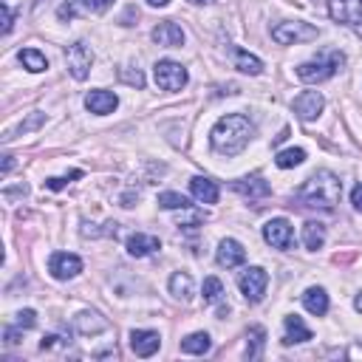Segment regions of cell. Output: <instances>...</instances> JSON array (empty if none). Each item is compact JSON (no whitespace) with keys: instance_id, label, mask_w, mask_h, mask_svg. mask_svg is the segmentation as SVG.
Here are the masks:
<instances>
[{"instance_id":"2e32d148","label":"cell","mask_w":362,"mask_h":362,"mask_svg":"<svg viewBox=\"0 0 362 362\" xmlns=\"http://www.w3.org/2000/svg\"><path fill=\"white\" fill-rule=\"evenodd\" d=\"M232 190H235V193H240L244 198H266V196L272 193L269 181H263L260 175H247V178L235 181V184H232Z\"/></svg>"},{"instance_id":"6da1fadb","label":"cell","mask_w":362,"mask_h":362,"mask_svg":"<svg viewBox=\"0 0 362 362\" xmlns=\"http://www.w3.org/2000/svg\"><path fill=\"white\" fill-rule=\"evenodd\" d=\"M252 133H255V128L244 113H229V116H224V119L216 122L209 139H213V147L221 156H238L240 150L249 144Z\"/></svg>"},{"instance_id":"3957f363","label":"cell","mask_w":362,"mask_h":362,"mask_svg":"<svg viewBox=\"0 0 362 362\" xmlns=\"http://www.w3.org/2000/svg\"><path fill=\"white\" fill-rule=\"evenodd\" d=\"M345 66V57L340 51H328L317 59H312V63H303V66H297V77L303 79V82H325L331 79L340 68Z\"/></svg>"},{"instance_id":"484cf974","label":"cell","mask_w":362,"mask_h":362,"mask_svg":"<svg viewBox=\"0 0 362 362\" xmlns=\"http://www.w3.org/2000/svg\"><path fill=\"white\" fill-rule=\"evenodd\" d=\"M306 162V150L303 147H289V150H280V153L275 156V164L280 170H289V167H297Z\"/></svg>"},{"instance_id":"836d02e7","label":"cell","mask_w":362,"mask_h":362,"mask_svg":"<svg viewBox=\"0 0 362 362\" xmlns=\"http://www.w3.org/2000/svg\"><path fill=\"white\" fill-rule=\"evenodd\" d=\"M79 175H82V173H79V170H74L68 178H79ZM68 178H48V181H46V187H48V190H63V187L68 184Z\"/></svg>"},{"instance_id":"d6a6232c","label":"cell","mask_w":362,"mask_h":362,"mask_svg":"<svg viewBox=\"0 0 362 362\" xmlns=\"http://www.w3.org/2000/svg\"><path fill=\"white\" fill-rule=\"evenodd\" d=\"M40 125H43V113H32V119H28V122H20L17 131H20V133H28V131H35V128H40Z\"/></svg>"},{"instance_id":"603a6c76","label":"cell","mask_w":362,"mask_h":362,"mask_svg":"<svg viewBox=\"0 0 362 362\" xmlns=\"http://www.w3.org/2000/svg\"><path fill=\"white\" fill-rule=\"evenodd\" d=\"M17 57H20V63H23L28 71H32V74H40V71H46V68H48V59H46L37 48H23Z\"/></svg>"},{"instance_id":"8992f818","label":"cell","mask_w":362,"mask_h":362,"mask_svg":"<svg viewBox=\"0 0 362 362\" xmlns=\"http://www.w3.org/2000/svg\"><path fill=\"white\" fill-rule=\"evenodd\" d=\"M153 77H156V85L164 88V90H181L187 85V68L181 63H173V59H162V63H156Z\"/></svg>"},{"instance_id":"7c38bea8","label":"cell","mask_w":362,"mask_h":362,"mask_svg":"<svg viewBox=\"0 0 362 362\" xmlns=\"http://www.w3.org/2000/svg\"><path fill=\"white\" fill-rule=\"evenodd\" d=\"M150 37H153L156 46H164V48H178V46H184V32H181V26H175L173 20L159 23Z\"/></svg>"},{"instance_id":"e0dca14e","label":"cell","mask_w":362,"mask_h":362,"mask_svg":"<svg viewBox=\"0 0 362 362\" xmlns=\"http://www.w3.org/2000/svg\"><path fill=\"white\" fill-rule=\"evenodd\" d=\"M190 193H193V198L196 201H201V204H218V184L213 178H207V175H196L193 181H190Z\"/></svg>"},{"instance_id":"4fadbf2b","label":"cell","mask_w":362,"mask_h":362,"mask_svg":"<svg viewBox=\"0 0 362 362\" xmlns=\"http://www.w3.org/2000/svg\"><path fill=\"white\" fill-rule=\"evenodd\" d=\"M216 260H218L221 266H227V269H235V266H240V263L247 260V249L240 247L235 238H227V240H221V244H218Z\"/></svg>"},{"instance_id":"7402d4cb","label":"cell","mask_w":362,"mask_h":362,"mask_svg":"<svg viewBox=\"0 0 362 362\" xmlns=\"http://www.w3.org/2000/svg\"><path fill=\"white\" fill-rule=\"evenodd\" d=\"M170 294H175L178 300H190L193 297V278L187 272H175L170 278Z\"/></svg>"},{"instance_id":"d4e9b609","label":"cell","mask_w":362,"mask_h":362,"mask_svg":"<svg viewBox=\"0 0 362 362\" xmlns=\"http://www.w3.org/2000/svg\"><path fill=\"white\" fill-rule=\"evenodd\" d=\"M209 345H213V343H209V334H204V331H196V334L181 340V351H184V354H207Z\"/></svg>"},{"instance_id":"f35d334b","label":"cell","mask_w":362,"mask_h":362,"mask_svg":"<svg viewBox=\"0 0 362 362\" xmlns=\"http://www.w3.org/2000/svg\"><path fill=\"white\" fill-rule=\"evenodd\" d=\"M147 3H150V6H159V9H164V6L170 3V0H147Z\"/></svg>"},{"instance_id":"60d3db41","label":"cell","mask_w":362,"mask_h":362,"mask_svg":"<svg viewBox=\"0 0 362 362\" xmlns=\"http://www.w3.org/2000/svg\"><path fill=\"white\" fill-rule=\"evenodd\" d=\"M190 3H216V0H190Z\"/></svg>"},{"instance_id":"ba28073f","label":"cell","mask_w":362,"mask_h":362,"mask_svg":"<svg viewBox=\"0 0 362 362\" xmlns=\"http://www.w3.org/2000/svg\"><path fill=\"white\" fill-rule=\"evenodd\" d=\"M66 63L74 79H85L90 74V66H94V51H90L85 43H74L66 51Z\"/></svg>"},{"instance_id":"f546056e","label":"cell","mask_w":362,"mask_h":362,"mask_svg":"<svg viewBox=\"0 0 362 362\" xmlns=\"http://www.w3.org/2000/svg\"><path fill=\"white\" fill-rule=\"evenodd\" d=\"M159 207L162 209H187L190 201L184 196H178V193H162L159 196Z\"/></svg>"},{"instance_id":"44dd1931","label":"cell","mask_w":362,"mask_h":362,"mask_svg":"<svg viewBox=\"0 0 362 362\" xmlns=\"http://www.w3.org/2000/svg\"><path fill=\"white\" fill-rule=\"evenodd\" d=\"M303 306H306V312L323 317V314L328 312V294H325V289H320V286L306 289V292H303Z\"/></svg>"},{"instance_id":"52a82bcc","label":"cell","mask_w":362,"mask_h":362,"mask_svg":"<svg viewBox=\"0 0 362 362\" xmlns=\"http://www.w3.org/2000/svg\"><path fill=\"white\" fill-rule=\"evenodd\" d=\"M328 3V15L337 23L362 28V0H325Z\"/></svg>"},{"instance_id":"277c9868","label":"cell","mask_w":362,"mask_h":362,"mask_svg":"<svg viewBox=\"0 0 362 362\" xmlns=\"http://www.w3.org/2000/svg\"><path fill=\"white\" fill-rule=\"evenodd\" d=\"M317 26L303 23V20H294V23H278L272 28V40L280 43V46H292V43H309L317 40Z\"/></svg>"},{"instance_id":"4316f807","label":"cell","mask_w":362,"mask_h":362,"mask_svg":"<svg viewBox=\"0 0 362 362\" xmlns=\"http://www.w3.org/2000/svg\"><path fill=\"white\" fill-rule=\"evenodd\" d=\"M235 66H238V71L252 74V77H258V74L263 71V63H260V59L252 57V54H247V51H238V54H235Z\"/></svg>"},{"instance_id":"d6986e66","label":"cell","mask_w":362,"mask_h":362,"mask_svg":"<svg viewBox=\"0 0 362 362\" xmlns=\"http://www.w3.org/2000/svg\"><path fill=\"white\" fill-rule=\"evenodd\" d=\"M108 328H111V323H108L102 314H97V312H82V314H77V331H79V334H85V337L102 334V331H108Z\"/></svg>"},{"instance_id":"4dcf8cb0","label":"cell","mask_w":362,"mask_h":362,"mask_svg":"<svg viewBox=\"0 0 362 362\" xmlns=\"http://www.w3.org/2000/svg\"><path fill=\"white\" fill-rule=\"evenodd\" d=\"M119 77H122L128 85H133V88H144V74L136 68V71H128V68H122L119 71Z\"/></svg>"},{"instance_id":"e575fe53","label":"cell","mask_w":362,"mask_h":362,"mask_svg":"<svg viewBox=\"0 0 362 362\" xmlns=\"http://www.w3.org/2000/svg\"><path fill=\"white\" fill-rule=\"evenodd\" d=\"M111 3H113V0H85V12H97V15H99V12H105Z\"/></svg>"},{"instance_id":"1f68e13d","label":"cell","mask_w":362,"mask_h":362,"mask_svg":"<svg viewBox=\"0 0 362 362\" xmlns=\"http://www.w3.org/2000/svg\"><path fill=\"white\" fill-rule=\"evenodd\" d=\"M35 323H37V314H35L32 309H26V312L17 314V325H20V328H35Z\"/></svg>"},{"instance_id":"30bf717a","label":"cell","mask_w":362,"mask_h":362,"mask_svg":"<svg viewBox=\"0 0 362 362\" xmlns=\"http://www.w3.org/2000/svg\"><path fill=\"white\" fill-rule=\"evenodd\" d=\"M48 272L57 280H71L82 272V260L77 255H68V252H54L51 260H48Z\"/></svg>"},{"instance_id":"ac0fdd59","label":"cell","mask_w":362,"mask_h":362,"mask_svg":"<svg viewBox=\"0 0 362 362\" xmlns=\"http://www.w3.org/2000/svg\"><path fill=\"white\" fill-rule=\"evenodd\" d=\"M156 249H162V240H159L156 235L136 232V235L128 238V252H131L133 258H147L150 252H156Z\"/></svg>"},{"instance_id":"5b68a950","label":"cell","mask_w":362,"mask_h":362,"mask_svg":"<svg viewBox=\"0 0 362 362\" xmlns=\"http://www.w3.org/2000/svg\"><path fill=\"white\" fill-rule=\"evenodd\" d=\"M238 286H240V292H244V297L249 300V303H260L263 294H266V286H269L266 269H260V266H249L247 272H240Z\"/></svg>"},{"instance_id":"ffe728a7","label":"cell","mask_w":362,"mask_h":362,"mask_svg":"<svg viewBox=\"0 0 362 362\" xmlns=\"http://www.w3.org/2000/svg\"><path fill=\"white\" fill-rule=\"evenodd\" d=\"M286 325V334H283V345H292V343H309L312 340V328H306V323L300 320L297 314H289L283 320Z\"/></svg>"},{"instance_id":"cb8c5ba5","label":"cell","mask_w":362,"mask_h":362,"mask_svg":"<svg viewBox=\"0 0 362 362\" xmlns=\"http://www.w3.org/2000/svg\"><path fill=\"white\" fill-rule=\"evenodd\" d=\"M303 244H306V249H320L325 244V227L317 221H309L303 227Z\"/></svg>"},{"instance_id":"8d00e7d4","label":"cell","mask_w":362,"mask_h":362,"mask_svg":"<svg viewBox=\"0 0 362 362\" xmlns=\"http://www.w3.org/2000/svg\"><path fill=\"white\" fill-rule=\"evenodd\" d=\"M12 20H15V15H12V9L3 3V35H9V32H12Z\"/></svg>"},{"instance_id":"74e56055","label":"cell","mask_w":362,"mask_h":362,"mask_svg":"<svg viewBox=\"0 0 362 362\" xmlns=\"http://www.w3.org/2000/svg\"><path fill=\"white\" fill-rule=\"evenodd\" d=\"M12 167H15V159H12V156H3V175H6Z\"/></svg>"},{"instance_id":"5bb4252c","label":"cell","mask_w":362,"mask_h":362,"mask_svg":"<svg viewBox=\"0 0 362 362\" xmlns=\"http://www.w3.org/2000/svg\"><path fill=\"white\" fill-rule=\"evenodd\" d=\"M162 345L159 331H131V348L136 356H153Z\"/></svg>"},{"instance_id":"83f0119b","label":"cell","mask_w":362,"mask_h":362,"mask_svg":"<svg viewBox=\"0 0 362 362\" xmlns=\"http://www.w3.org/2000/svg\"><path fill=\"white\" fill-rule=\"evenodd\" d=\"M201 294H204V303H221L224 300V283L218 278H207L204 286H201Z\"/></svg>"},{"instance_id":"d590c367","label":"cell","mask_w":362,"mask_h":362,"mask_svg":"<svg viewBox=\"0 0 362 362\" xmlns=\"http://www.w3.org/2000/svg\"><path fill=\"white\" fill-rule=\"evenodd\" d=\"M351 204H354V209H359V213H362V184H356L351 190Z\"/></svg>"},{"instance_id":"9c48e42d","label":"cell","mask_w":362,"mask_h":362,"mask_svg":"<svg viewBox=\"0 0 362 362\" xmlns=\"http://www.w3.org/2000/svg\"><path fill=\"white\" fill-rule=\"evenodd\" d=\"M263 238H266V244H272L275 249H292L294 247V229L286 218H272L263 227Z\"/></svg>"},{"instance_id":"8fae6325","label":"cell","mask_w":362,"mask_h":362,"mask_svg":"<svg viewBox=\"0 0 362 362\" xmlns=\"http://www.w3.org/2000/svg\"><path fill=\"white\" fill-rule=\"evenodd\" d=\"M294 113L303 119V122H312V119H317L320 116V111L325 108V99H323V94H317V90H303L297 99H294Z\"/></svg>"},{"instance_id":"ab89813d","label":"cell","mask_w":362,"mask_h":362,"mask_svg":"<svg viewBox=\"0 0 362 362\" xmlns=\"http://www.w3.org/2000/svg\"><path fill=\"white\" fill-rule=\"evenodd\" d=\"M354 306H356V312H359V314H362V294H359V297H356V300H354Z\"/></svg>"},{"instance_id":"f1b7e54d","label":"cell","mask_w":362,"mask_h":362,"mask_svg":"<svg viewBox=\"0 0 362 362\" xmlns=\"http://www.w3.org/2000/svg\"><path fill=\"white\" fill-rule=\"evenodd\" d=\"M263 337H266V331L260 328V325H255V328H249V334H247V356L249 359H258L260 356V348H263Z\"/></svg>"},{"instance_id":"9a60e30c","label":"cell","mask_w":362,"mask_h":362,"mask_svg":"<svg viewBox=\"0 0 362 362\" xmlns=\"http://www.w3.org/2000/svg\"><path fill=\"white\" fill-rule=\"evenodd\" d=\"M119 105L116 94H111V90H90V94L85 97V108L90 113H97V116H105V113H113Z\"/></svg>"},{"instance_id":"7a4b0ae2","label":"cell","mask_w":362,"mask_h":362,"mask_svg":"<svg viewBox=\"0 0 362 362\" xmlns=\"http://www.w3.org/2000/svg\"><path fill=\"white\" fill-rule=\"evenodd\" d=\"M340 196H343V181L328 170L314 173L312 178H306V184L297 190V201H303V207H320V209H334Z\"/></svg>"}]
</instances>
